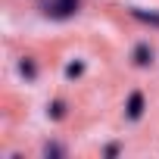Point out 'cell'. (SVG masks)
I'll return each mask as SVG.
<instances>
[{
	"label": "cell",
	"mask_w": 159,
	"mask_h": 159,
	"mask_svg": "<svg viewBox=\"0 0 159 159\" xmlns=\"http://www.w3.org/2000/svg\"><path fill=\"white\" fill-rule=\"evenodd\" d=\"M131 13H134V19H140L147 25H159V13H147V10H131Z\"/></svg>",
	"instance_id": "obj_4"
},
{
	"label": "cell",
	"mask_w": 159,
	"mask_h": 159,
	"mask_svg": "<svg viewBox=\"0 0 159 159\" xmlns=\"http://www.w3.org/2000/svg\"><path fill=\"white\" fill-rule=\"evenodd\" d=\"M75 10H78V0H47L44 3V13L53 19H69Z\"/></svg>",
	"instance_id": "obj_1"
},
{
	"label": "cell",
	"mask_w": 159,
	"mask_h": 159,
	"mask_svg": "<svg viewBox=\"0 0 159 159\" xmlns=\"http://www.w3.org/2000/svg\"><path fill=\"white\" fill-rule=\"evenodd\" d=\"M22 72H25V75H28V78H34V66H31V62H28V59H25V62H22Z\"/></svg>",
	"instance_id": "obj_6"
},
{
	"label": "cell",
	"mask_w": 159,
	"mask_h": 159,
	"mask_svg": "<svg viewBox=\"0 0 159 159\" xmlns=\"http://www.w3.org/2000/svg\"><path fill=\"white\" fill-rule=\"evenodd\" d=\"M150 59H153V50H150L147 44H137V47H134V62H137V66H150Z\"/></svg>",
	"instance_id": "obj_3"
},
{
	"label": "cell",
	"mask_w": 159,
	"mask_h": 159,
	"mask_svg": "<svg viewBox=\"0 0 159 159\" xmlns=\"http://www.w3.org/2000/svg\"><path fill=\"white\" fill-rule=\"evenodd\" d=\"M81 72H84V62H72V66L66 69V75H69V78H78Z\"/></svg>",
	"instance_id": "obj_5"
},
{
	"label": "cell",
	"mask_w": 159,
	"mask_h": 159,
	"mask_svg": "<svg viewBox=\"0 0 159 159\" xmlns=\"http://www.w3.org/2000/svg\"><path fill=\"white\" fill-rule=\"evenodd\" d=\"M53 119H62V103H59V100L53 103Z\"/></svg>",
	"instance_id": "obj_7"
},
{
	"label": "cell",
	"mask_w": 159,
	"mask_h": 159,
	"mask_svg": "<svg viewBox=\"0 0 159 159\" xmlns=\"http://www.w3.org/2000/svg\"><path fill=\"white\" fill-rule=\"evenodd\" d=\"M140 116H143V94H140V91H134V94L128 97V119H131V122H137Z\"/></svg>",
	"instance_id": "obj_2"
}]
</instances>
